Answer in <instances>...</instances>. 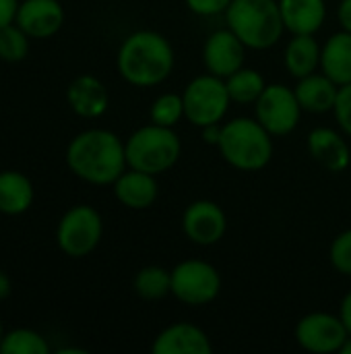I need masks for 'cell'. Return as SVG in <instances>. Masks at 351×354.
Here are the masks:
<instances>
[{
	"instance_id": "6da1fadb",
	"label": "cell",
	"mask_w": 351,
	"mask_h": 354,
	"mask_svg": "<svg viewBox=\"0 0 351 354\" xmlns=\"http://www.w3.org/2000/svg\"><path fill=\"white\" fill-rule=\"evenodd\" d=\"M66 166L83 183L112 187L128 168L124 141L110 129H87L66 145Z\"/></svg>"
},
{
	"instance_id": "7a4b0ae2",
	"label": "cell",
	"mask_w": 351,
	"mask_h": 354,
	"mask_svg": "<svg viewBox=\"0 0 351 354\" xmlns=\"http://www.w3.org/2000/svg\"><path fill=\"white\" fill-rule=\"evenodd\" d=\"M176 66L172 41L153 29H139L126 35L116 54L120 77L132 87H157L170 79Z\"/></svg>"
},
{
	"instance_id": "3957f363",
	"label": "cell",
	"mask_w": 351,
	"mask_h": 354,
	"mask_svg": "<svg viewBox=\"0 0 351 354\" xmlns=\"http://www.w3.org/2000/svg\"><path fill=\"white\" fill-rule=\"evenodd\" d=\"M217 149L225 164L242 172H259L273 160V135L252 116H236L221 124Z\"/></svg>"
},
{
	"instance_id": "277c9868",
	"label": "cell",
	"mask_w": 351,
	"mask_h": 354,
	"mask_svg": "<svg viewBox=\"0 0 351 354\" xmlns=\"http://www.w3.org/2000/svg\"><path fill=\"white\" fill-rule=\"evenodd\" d=\"M223 17L225 27L248 50H269L281 41L285 31L279 0H232Z\"/></svg>"
},
{
	"instance_id": "5b68a950",
	"label": "cell",
	"mask_w": 351,
	"mask_h": 354,
	"mask_svg": "<svg viewBox=\"0 0 351 354\" xmlns=\"http://www.w3.org/2000/svg\"><path fill=\"white\" fill-rule=\"evenodd\" d=\"M124 149L128 168L159 176L178 164L182 156V141L172 127L149 122L128 135Z\"/></svg>"
},
{
	"instance_id": "8992f818",
	"label": "cell",
	"mask_w": 351,
	"mask_h": 354,
	"mask_svg": "<svg viewBox=\"0 0 351 354\" xmlns=\"http://www.w3.org/2000/svg\"><path fill=\"white\" fill-rule=\"evenodd\" d=\"M184 100V120L192 127L203 129L225 120L232 106V97L225 87V79L211 73L197 75L182 91Z\"/></svg>"
},
{
	"instance_id": "52a82bcc",
	"label": "cell",
	"mask_w": 351,
	"mask_h": 354,
	"mask_svg": "<svg viewBox=\"0 0 351 354\" xmlns=\"http://www.w3.org/2000/svg\"><path fill=\"white\" fill-rule=\"evenodd\" d=\"M103 239V218L87 203L72 205L64 212L56 226L58 249L70 259H83L91 255Z\"/></svg>"
},
{
	"instance_id": "ba28073f",
	"label": "cell",
	"mask_w": 351,
	"mask_h": 354,
	"mask_svg": "<svg viewBox=\"0 0 351 354\" xmlns=\"http://www.w3.org/2000/svg\"><path fill=\"white\" fill-rule=\"evenodd\" d=\"M221 292V274L205 259H184L172 268V297L186 307L211 305Z\"/></svg>"
},
{
	"instance_id": "9c48e42d",
	"label": "cell",
	"mask_w": 351,
	"mask_h": 354,
	"mask_svg": "<svg viewBox=\"0 0 351 354\" xmlns=\"http://www.w3.org/2000/svg\"><path fill=\"white\" fill-rule=\"evenodd\" d=\"M302 112L304 110L296 97L294 87L283 83H267L265 91L254 104V118L273 137L292 135L300 124Z\"/></svg>"
},
{
	"instance_id": "30bf717a",
	"label": "cell",
	"mask_w": 351,
	"mask_h": 354,
	"mask_svg": "<svg viewBox=\"0 0 351 354\" xmlns=\"http://www.w3.org/2000/svg\"><path fill=\"white\" fill-rule=\"evenodd\" d=\"M294 338L300 348L312 354L341 353L345 340L350 338L339 313L314 311L298 319L294 328Z\"/></svg>"
},
{
	"instance_id": "8fae6325",
	"label": "cell",
	"mask_w": 351,
	"mask_h": 354,
	"mask_svg": "<svg viewBox=\"0 0 351 354\" xmlns=\"http://www.w3.org/2000/svg\"><path fill=\"white\" fill-rule=\"evenodd\" d=\"M182 232L197 247H213L228 232V216L217 201L197 199L182 214Z\"/></svg>"
},
{
	"instance_id": "7c38bea8",
	"label": "cell",
	"mask_w": 351,
	"mask_h": 354,
	"mask_svg": "<svg viewBox=\"0 0 351 354\" xmlns=\"http://www.w3.org/2000/svg\"><path fill=\"white\" fill-rule=\"evenodd\" d=\"M246 46L244 41L228 27L213 31L203 46V64L205 71L228 79L232 73H236L238 68L244 66L246 60Z\"/></svg>"
},
{
	"instance_id": "4fadbf2b",
	"label": "cell",
	"mask_w": 351,
	"mask_h": 354,
	"mask_svg": "<svg viewBox=\"0 0 351 354\" xmlns=\"http://www.w3.org/2000/svg\"><path fill=\"white\" fill-rule=\"evenodd\" d=\"M14 23L31 39H48L64 25V6L60 0H21Z\"/></svg>"
},
{
	"instance_id": "5bb4252c",
	"label": "cell",
	"mask_w": 351,
	"mask_h": 354,
	"mask_svg": "<svg viewBox=\"0 0 351 354\" xmlns=\"http://www.w3.org/2000/svg\"><path fill=\"white\" fill-rule=\"evenodd\" d=\"M308 156L325 170L339 174L345 172L351 164V149L348 135L331 127H317L306 137Z\"/></svg>"
},
{
	"instance_id": "9a60e30c",
	"label": "cell",
	"mask_w": 351,
	"mask_h": 354,
	"mask_svg": "<svg viewBox=\"0 0 351 354\" xmlns=\"http://www.w3.org/2000/svg\"><path fill=\"white\" fill-rule=\"evenodd\" d=\"M153 354H211L213 344L207 332L188 322L166 326L151 344Z\"/></svg>"
},
{
	"instance_id": "2e32d148",
	"label": "cell",
	"mask_w": 351,
	"mask_h": 354,
	"mask_svg": "<svg viewBox=\"0 0 351 354\" xmlns=\"http://www.w3.org/2000/svg\"><path fill=\"white\" fill-rule=\"evenodd\" d=\"M66 102L77 116L85 120H95L108 112L110 91L101 79H97L95 75L83 73L68 83Z\"/></svg>"
},
{
	"instance_id": "e0dca14e",
	"label": "cell",
	"mask_w": 351,
	"mask_h": 354,
	"mask_svg": "<svg viewBox=\"0 0 351 354\" xmlns=\"http://www.w3.org/2000/svg\"><path fill=\"white\" fill-rule=\"evenodd\" d=\"M112 191L114 197L126 209H134V212L149 209L159 197L157 176L134 168H126L112 185Z\"/></svg>"
},
{
	"instance_id": "ac0fdd59",
	"label": "cell",
	"mask_w": 351,
	"mask_h": 354,
	"mask_svg": "<svg viewBox=\"0 0 351 354\" xmlns=\"http://www.w3.org/2000/svg\"><path fill=\"white\" fill-rule=\"evenodd\" d=\"M294 91H296V97L304 112L327 114V112H333V108H335L339 85L335 81H331L323 71H317L312 75L296 79Z\"/></svg>"
},
{
	"instance_id": "d6986e66",
	"label": "cell",
	"mask_w": 351,
	"mask_h": 354,
	"mask_svg": "<svg viewBox=\"0 0 351 354\" xmlns=\"http://www.w3.org/2000/svg\"><path fill=\"white\" fill-rule=\"evenodd\" d=\"M285 31L317 35L327 21V0H279Z\"/></svg>"
},
{
	"instance_id": "ffe728a7",
	"label": "cell",
	"mask_w": 351,
	"mask_h": 354,
	"mask_svg": "<svg viewBox=\"0 0 351 354\" xmlns=\"http://www.w3.org/2000/svg\"><path fill=\"white\" fill-rule=\"evenodd\" d=\"M321 52L323 44L310 33L292 35L283 50V64L294 79H302L321 71Z\"/></svg>"
},
{
	"instance_id": "44dd1931",
	"label": "cell",
	"mask_w": 351,
	"mask_h": 354,
	"mask_svg": "<svg viewBox=\"0 0 351 354\" xmlns=\"http://www.w3.org/2000/svg\"><path fill=\"white\" fill-rule=\"evenodd\" d=\"M321 71L339 87L351 83V33L341 29L329 35L321 52Z\"/></svg>"
},
{
	"instance_id": "7402d4cb",
	"label": "cell",
	"mask_w": 351,
	"mask_h": 354,
	"mask_svg": "<svg viewBox=\"0 0 351 354\" xmlns=\"http://www.w3.org/2000/svg\"><path fill=\"white\" fill-rule=\"evenodd\" d=\"M35 199L33 183L19 170H0V214L21 216Z\"/></svg>"
},
{
	"instance_id": "603a6c76",
	"label": "cell",
	"mask_w": 351,
	"mask_h": 354,
	"mask_svg": "<svg viewBox=\"0 0 351 354\" xmlns=\"http://www.w3.org/2000/svg\"><path fill=\"white\" fill-rule=\"evenodd\" d=\"M225 87H228V93L232 97V104H240V106L252 104L254 106L257 100L261 97V93L265 91L267 81L261 75V71L250 68V66H242L225 79Z\"/></svg>"
},
{
	"instance_id": "cb8c5ba5",
	"label": "cell",
	"mask_w": 351,
	"mask_h": 354,
	"mask_svg": "<svg viewBox=\"0 0 351 354\" xmlns=\"http://www.w3.org/2000/svg\"><path fill=\"white\" fill-rule=\"evenodd\" d=\"M132 290L143 301H161L172 295V270L161 266H145L134 274Z\"/></svg>"
},
{
	"instance_id": "d4e9b609",
	"label": "cell",
	"mask_w": 351,
	"mask_h": 354,
	"mask_svg": "<svg viewBox=\"0 0 351 354\" xmlns=\"http://www.w3.org/2000/svg\"><path fill=\"white\" fill-rule=\"evenodd\" d=\"M0 354H50V344L31 328H14L4 334Z\"/></svg>"
},
{
	"instance_id": "484cf974",
	"label": "cell",
	"mask_w": 351,
	"mask_h": 354,
	"mask_svg": "<svg viewBox=\"0 0 351 354\" xmlns=\"http://www.w3.org/2000/svg\"><path fill=\"white\" fill-rule=\"evenodd\" d=\"M149 118L155 124L176 129V124L184 120V100H182V93H174V91L159 93L153 100L151 108H149Z\"/></svg>"
},
{
	"instance_id": "4316f807",
	"label": "cell",
	"mask_w": 351,
	"mask_h": 354,
	"mask_svg": "<svg viewBox=\"0 0 351 354\" xmlns=\"http://www.w3.org/2000/svg\"><path fill=\"white\" fill-rule=\"evenodd\" d=\"M29 35L17 25L10 23L0 29V60L4 62H21L29 54Z\"/></svg>"
},
{
	"instance_id": "83f0119b",
	"label": "cell",
	"mask_w": 351,
	"mask_h": 354,
	"mask_svg": "<svg viewBox=\"0 0 351 354\" xmlns=\"http://www.w3.org/2000/svg\"><path fill=\"white\" fill-rule=\"evenodd\" d=\"M329 261L333 270L345 278H351V228L339 232L329 247Z\"/></svg>"
},
{
	"instance_id": "f1b7e54d",
	"label": "cell",
	"mask_w": 351,
	"mask_h": 354,
	"mask_svg": "<svg viewBox=\"0 0 351 354\" xmlns=\"http://www.w3.org/2000/svg\"><path fill=\"white\" fill-rule=\"evenodd\" d=\"M333 116H335L339 131L345 133L348 139H351V83H345L339 87L337 102L333 108Z\"/></svg>"
},
{
	"instance_id": "f546056e",
	"label": "cell",
	"mask_w": 351,
	"mask_h": 354,
	"mask_svg": "<svg viewBox=\"0 0 351 354\" xmlns=\"http://www.w3.org/2000/svg\"><path fill=\"white\" fill-rule=\"evenodd\" d=\"M188 10L199 15V17H217V15H225L228 6L232 4V0H184Z\"/></svg>"
},
{
	"instance_id": "4dcf8cb0",
	"label": "cell",
	"mask_w": 351,
	"mask_h": 354,
	"mask_svg": "<svg viewBox=\"0 0 351 354\" xmlns=\"http://www.w3.org/2000/svg\"><path fill=\"white\" fill-rule=\"evenodd\" d=\"M19 2L21 0H0V29L10 25V23H14Z\"/></svg>"
},
{
	"instance_id": "1f68e13d",
	"label": "cell",
	"mask_w": 351,
	"mask_h": 354,
	"mask_svg": "<svg viewBox=\"0 0 351 354\" xmlns=\"http://www.w3.org/2000/svg\"><path fill=\"white\" fill-rule=\"evenodd\" d=\"M221 124H223V122H217V124H209V127H203V129H199L207 145H213V147H217V143H219V137H221Z\"/></svg>"
},
{
	"instance_id": "d6a6232c",
	"label": "cell",
	"mask_w": 351,
	"mask_h": 354,
	"mask_svg": "<svg viewBox=\"0 0 351 354\" xmlns=\"http://www.w3.org/2000/svg\"><path fill=\"white\" fill-rule=\"evenodd\" d=\"M337 21L341 25V29L351 33V0H341L337 6Z\"/></svg>"
},
{
	"instance_id": "836d02e7",
	"label": "cell",
	"mask_w": 351,
	"mask_h": 354,
	"mask_svg": "<svg viewBox=\"0 0 351 354\" xmlns=\"http://www.w3.org/2000/svg\"><path fill=\"white\" fill-rule=\"evenodd\" d=\"M339 317L348 330V334L351 336V290L345 292V297L341 299V305H339Z\"/></svg>"
},
{
	"instance_id": "e575fe53",
	"label": "cell",
	"mask_w": 351,
	"mask_h": 354,
	"mask_svg": "<svg viewBox=\"0 0 351 354\" xmlns=\"http://www.w3.org/2000/svg\"><path fill=\"white\" fill-rule=\"evenodd\" d=\"M10 292H12V282H10V278H8V274L0 270V301L8 299Z\"/></svg>"
},
{
	"instance_id": "d590c367",
	"label": "cell",
	"mask_w": 351,
	"mask_h": 354,
	"mask_svg": "<svg viewBox=\"0 0 351 354\" xmlns=\"http://www.w3.org/2000/svg\"><path fill=\"white\" fill-rule=\"evenodd\" d=\"M341 354H351V336L345 340V344H343V348H341Z\"/></svg>"
},
{
	"instance_id": "8d00e7d4",
	"label": "cell",
	"mask_w": 351,
	"mask_h": 354,
	"mask_svg": "<svg viewBox=\"0 0 351 354\" xmlns=\"http://www.w3.org/2000/svg\"><path fill=\"white\" fill-rule=\"evenodd\" d=\"M4 334H6V332H4V328H2V322H0V344H2V338H4Z\"/></svg>"
}]
</instances>
